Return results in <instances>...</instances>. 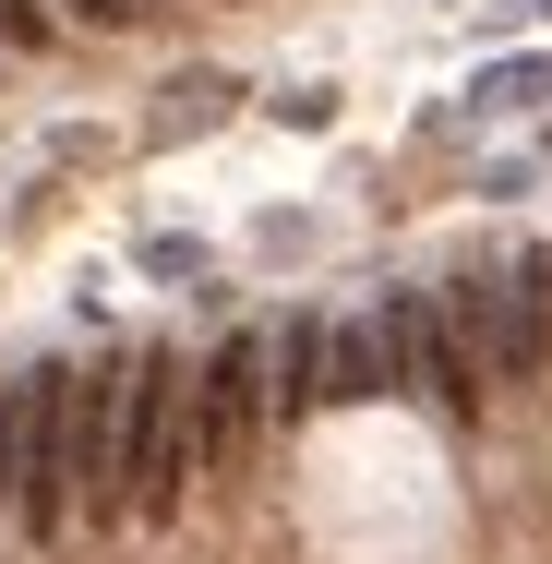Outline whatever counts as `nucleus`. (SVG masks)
Segmentation results:
<instances>
[{"mask_svg": "<svg viewBox=\"0 0 552 564\" xmlns=\"http://www.w3.org/2000/svg\"><path fill=\"white\" fill-rule=\"evenodd\" d=\"M193 492V384L181 348H132V517L169 529Z\"/></svg>", "mask_w": 552, "mask_h": 564, "instance_id": "1", "label": "nucleus"}, {"mask_svg": "<svg viewBox=\"0 0 552 564\" xmlns=\"http://www.w3.org/2000/svg\"><path fill=\"white\" fill-rule=\"evenodd\" d=\"M385 337H397V384L433 409L444 433H468V421L493 409V384H480V360H468V337H456L444 289H385Z\"/></svg>", "mask_w": 552, "mask_h": 564, "instance_id": "2", "label": "nucleus"}, {"mask_svg": "<svg viewBox=\"0 0 552 564\" xmlns=\"http://www.w3.org/2000/svg\"><path fill=\"white\" fill-rule=\"evenodd\" d=\"M277 409V337H217V360L193 372V468L205 480H228L240 456H252V421Z\"/></svg>", "mask_w": 552, "mask_h": 564, "instance_id": "3", "label": "nucleus"}, {"mask_svg": "<svg viewBox=\"0 0 552 564\" xmlns=\"http://www.w3.org/2000/svg\"><path fill=\"white\" fill-rule=\"evenodd\" d=\"M73 492H85L97 529L132 517V360L73 372Z\"/></svg>", "mask_w": 552, "mask_h": 564, "instance_id": "4", "label": "nucleus"}, {"mask_svg": "<svg viewBox=\"0 0 552 564\" xmlns=\"http://www.w3.org/2000/svg\"><path fill=\"white\" fill-rule=\"evenodd\" d=\"M73 517H85V492H73V372L36 360V397H24V505H12V529H24V541H73Z\"/></svg>", "mask_w": 552, "mask_h": 564, "instance_id": "5", "label": "nucleus"}, {"mask_svg": "<svg viewBox=\"0 0 552 564\" xmlns=\"http://www.w3.org/2000/svg\"><path fill=\"white\" fill-rule=\"evenodd\" d=\"M336 409V313H289L277 325V421H325Z\"/></svg>", "mask_w": 552, "mask_h": 564, "instance_id": "6", "label": "nucleus"}, {"mask_svg": "<svg viewBox=\"0 0 552 564\" xmlns=\"http://www.w3.org/2000/svg\"><path fill=\"white\" fill-rule=\"evenodd\" d=\"M385 384H397L385 313H336V409H360V397H385Z\"/></svg>", "mask_w": 552, "mask_h": 564, "instance_id": "7", "label": "nucleus"}, {"mask_svg": "<svg viewBox=\"0 0 552 564\" xmlns=\"http://www.w3.org/2000/svg\"><path fill=\"white\" fill-rule=\"evenodd\" d=\"M228 97H240L228 73H181V85H169V109H156V132H217Z\"/></svg>", "mask_w": 552, "mask_h": 564, "instance_id": "8", "label": "nucleus"}, {"mask_svg": "<svg viewBox=\"0 0 552 564\" xmlns=\"http://www.w3.org/2000/svg\"><path fill=\"white\" fill-rule=\"evenodd\" d=\"M24 397H36V372H12V384H0V517L24 505Z\"/></svg>", "mask_w": 552, "mask_h": 564, "instance_id": "9", "label": "nucleus"}, {"mask_svg": "<svg viewBox=\"0 0 552 564\" xmlns=\"http://www.w3.org/2000/svg\"><path fill=\"white\" fill-rule=\"evenodd\" d=\"M468 97H480V109H541V97H552V73H541V61H493Z\"/></svg>", "mask_w": 552, "mask_h": 564, "instance_id": "10", "label": "nucleus"}, {"mask_svg": "<svg viewBox=\"0 0 552 564\" xmlns=\"http://www.w3.org/2000/svg\"><path fill=\"white\" fill-rule=\"evenodd\" d=\"M73 24H97V36H144L156 0H73Z\"/></svg>", "mask_w": 552, "mask_h": 564, "instance_id": "11", "label": "nucleus"}, {"mask_svg": "<svg viewBox=\"0 0 552 564\" xmlns=\"http://www.w3.org/2000/svg\"><path fill=\"white\" fill-rule=\"evenodd\" d=\"M0 36H12V48H48L61 24H48V0H0Z\"/></svg>", "mask_w": 552, "mask_h": 564, "instance_id": "12", "label": "nucleus"}, {"mask_svg": "<svg viewBox=\"0 0 552 564\" xmlns=\"http://www.w3.org/2000/svg\"><path fill=\"white\" fill-rule=\"evenodd\" d=\"M144 264H156V276H205V252H193L181 228H156V240H144Z\"/></svg>", "mask_w": 552, "mask_h": 564, "instance_id": "13", "label": "nucleus"}, {"mask_svg": "<svg viewBox=\"0 0 552 564\" xmlns=\"http://www.w3.org/2000/svg\"><path fill=\"white\" fill-rule=\"evenodd\" d=\"M541 156H552V120H541Z\"/></svg>", "mask_w": 552, "mask_h": 564, "instance_id": "14", "label": "nucleus"}, {"mask_svg": "<svg viewBox=\"0 0 552 564\" xmlns=\"http://www.w3.org/2000/svg\"><path fill=\"white\" fill-rule=\"evenodd\" d=\"M541 12H552V0H541Z\"/></svg>", "mask_w": 552, "mask_h": 564, "instance_id": "15", "label": "nucleus"}]
</instances>
